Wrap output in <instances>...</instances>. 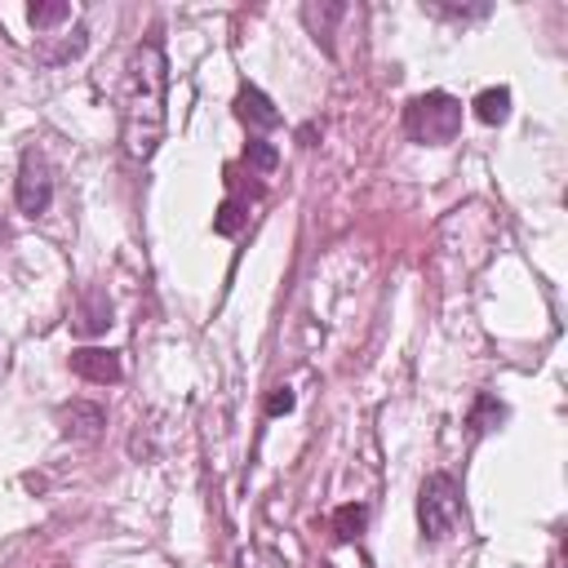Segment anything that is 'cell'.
<instances>
[{
  "label": "cell",
  "mask_w": 568,
  "mask_h": 568,
  "mask_svg": "<svg viewBox=\"0 0 568 568\" xmlns=\"http://www.w3.org/2000/svg\"><path fill=\"white\" fill-rule=\"evenodd\" d=\"M164 94H169L164 41L160 32H151L142 45H133L120 81V142L133 160H151L164 138Z\"/></svg>",
  "instance_id": "obj_1"
},
{
  "label": "cell",
  "mask_w": 568,
  "mask_h": 568,
  "mask_svg": "<svg viewBox=\"0 0 568 568\" xmlns=\"http://www.w3.org/2000/svg\"><path fill=\"white\" fill-rule=\"evenodd\" d=\"M405 133L418 147H449L462 133V103L453 94H444V89L418 94L405 107Z\"/></svg>",
  "instance_id": "obj_2"
},
{
  "label": "cell",
  "mask_w": 568,
  "mask_h": 568,
  "mask_svg": "<svg viewBox=\"0 0 568 568\" xmlns=\"http://www.w3.org/2000/svg\"><path fill=\"white\" fill-rule=\"evenodd\" d=\"M462 524V484L449 471H436L422 480L418 493V528L427 542H444Z\"/></svg>",
  "instance_id": "obj_3"
},
{
  "label": "cell",
  "mask_w": 568,
  "mask_h": 568,
  "mask_svg": "<svg viewBox=\"0 0 568 568\" xmlns=\"http://www.w3.org/2000/svg\"><path fill=\"white\" fill-rule=\"evenodd\" d=\"M14 201H19V214H28V218H41L54 205V169H50V160L41 151L23 156L19 182H14Z\"/></svg>",
  "instance_id": "obj_4"
},
{
  "label": "cell",
  "mask_w": 568,
  "mask_h": 568,
  "mask_svg": "<svg viewBox=\"0 0 568 568\" xmlns=\"http://www.w3.org/2000/svg\"><path fill=\"white\" fill-rule=\"evenodd\" d=\"M103 427H107V409L103 405H94V400H67V405H58V431L67 440L89 444V440L103 436Z\"/></svg>",
  "instance_id": "obj_5"
},
{
  "label": "cell",
  "mask_w": 568,
  "mask_h": 568,
  "mask_svg": "<svg viewBox=\"0 0 568 568\" xmlns=\"http://www.w3.org/2000/svg\"><path fill=\"white\" fill-rule=\"evenodd\" d=\"M67 364H72V373H76V377H85V383H98V387H116L120 377H125L120 355H116V351H107V346H76Z\"/></svg>",
  "instance_id": "obj_6"
},
{
  "label": "cell",
  "mask_w": 568,
  "mask_h": 568,
  "mask_svg": "<svg viewBox=\"0 0 568 568\" xmlns=\"http://www.w3.org/2000/svg\"><path fill=\"white\" fill-rule=\"evenodd\" d=\"M236 116L249 125V129H258V133H271V129H280V107L258 89V85H240V94H236Z\"/></svg>",
  "instance_id": "obj_7"
},
{
  "label": "cell",
  "mask_w": 568,
  "mask_h": 568,
  "mask_svg": "<svg viewBox=\"0 0 568 568\" xmlns=\"http://www.w3.org/2000/svg\"><path fill=\"white\" fill-rule=\"evenodd\" d=\"M89 50V28L76 23L72 36H36V63L41 67H63L72 58H81Z\"/></svg>",
  "instance_id": "obj_8"
},
{
  "label": "cell",
  "mask_w": 568,
  "mask_h": 568,
  "mask_svg": "<svg viewBox=\"0 0 568 568\" xmlns=\"http://www.w3.org/2000/svg\"><path fill=\"white\" fill-rule=\"evenodd\" d=\"M342 14H346L342 0H307V6H302V23H307V32L315 36V45L324 54H333V23Z\"/></svg>",
  "instance_id": "obj_9"
},
{
  "label": "cell",
  "mask_w": 568,
  "mask_h": 568,
  "mask_svg": "<svg viewBox=\"0 0 568 568\" xmlns=\"http://www.w3.org/2000/svg\"><path fill=\"white\" fill-rule=\"evenodd\" d=\"M111 329V298L103 289H85L81 311H76V333L81 337H98Z\"/></svg>",
  "instance_id": "obj_10"
},
{
  "label": "cell",
  "mask_w": 568,
  "mask_h": 568,
  "mask_svg": "<svg viewBox=\"0 0 568 568\" xmlns=\"http://www.w3.org/2000/svg\"><path fill=\"white\" fill-rule=\"evenodd\" d=\"M502 422H506V405H502L497 396L480 392L475 405H471V414H467V427H471L475 436H489V431H497Z\"/></svg>",
  "instance_id": "obj_11"
},
{
  "label": "cell",
  "mask_w": 568,
  "mask_h": 568,
  "mask_svg": "<svg viewBox=\"0 0 568 568\" xmlns=\"http://www.w3.org/2000/svg\"><path fill=\"white\" fill-rule=\"evenodd\" d=\"M471 107H475V120L480 125H506V116H511V89L506 85H493Z\"/></svg>",
  "instance_id": "obj_12"
},
{
  "label": "cell",
  "mask_w": 568,
  "mask_h": 568,
  "mask_svg": "<svg viewBox=\"0 0 568 568\" xmlns=\"http://www.w3.org/2000/svg\"><path fill=\"white\" fill-rule=\"evenodd\" d=\"M67 19H72V6H67V0H36V6H28V23L36 28V36L63 28Z\"/></svg>",
  "instance_id": "obj_13"
},
{
  "label": "cell",
  "mask_w": 568,
  "mask_h": 568,
  "mask_svg": "<svg viewBox=\"0 0 568 568\" xmlns=\"http://www.w3.org/2000/svg\"><path fill=\"white\" fill-rule=\"evenodd\" d=\"M364 528H368V506L364 502H346V506L333 511V537L337 542H355Z\"/></svg>",
  "instance_id": "obj_14"
},
{
  "label": "cell",
  "mask_w": 568,
  "mask_h": 568,
  "mask_svg": "<svg viewBox=\"0 0 568 568\" xmlns=\"http://www.w3.org/2000/svg\"><path fill=\"white\" fill-rule=\"evenodd\" d=\"M245 164H249L254 173H276V169H280V151H276V142H267V138H249V142H245Z\"/></svg>",
  "instance_id": "obj_15"
},
{
  "label": "cell",
  "mask_w": 568,
  "mask_h": 568,
  "mask_svg": "<svg viewBox=\"0 0 568 568\" xmlns=\"http://www.w3.org/2000/svg\"><path fill=\"white\" fill-rule=\"evenodd\" d=\"M245 223H249V205H245V201H236V196H232V201H223V210L214 214V232H218V236H240V227H245Z\"/></svg>",
  "instance_id": "obj_16"
},
{
  "label": "cell",
  "mask_w": 568,
  "mask_h": 568,
  "mask_svg": "<svg viewBox=\"0 0 568 568\" xmlns=\"http://www.w3.org/2000/svg\"><path fill=\"white\" fill-rule=\"evenodd\" d=\"M436 19H484L489 6H427Z\"/></svg>",
  "instance_id": "obj_17"
},
{
  "label": "cell",
  "mask_w": 568,
  "mask_h": 568,
  "mask_svg": "<svg viewBox=\"0 0 568 568\" xmlns=\"http://www.w3.org/2000/svg\"><path fill=\"white\" fill-rule=\"evenodd\" d=\"M285 414H293V392L289 387H276L267 396V418H285Z\"/></svg>",
  "instance_id": "obj_18"
},
{
  "label": "cell",
  "mask_w": 568,
  "mask_h": 568,
  "mask_svg": "<svg viewBox=\"0 0 568 568\" xmlns=\"http://www.w3.org/2000/svg\"><path fill=\"white\" fill-rule=\"evenodd\" d=\"M315 133H320L315 125H302V133H298V138H302V147H315Z\"/></svg>",
  "instance_id": "obj_19"
},
{
  "label": "cell",
  "mask_w": 568,
  "mask_h": 568,
  "mask_svg": "<svg viewBox=\"0 0 568 568\" xmlns=\"http://www.w3.org/2000/svg\"><path fill=\"white\" fill-rule=\"evenodd\" d=\"M6 240H10V223H6V218H0V245H6Z\"/></svg>",
  "instance_id": "obj_20"
},
{
  "label": "cell",
  "mask_w": 568,
  "mask_h": 568,
  "mask_svg": "<svg viewBox=\"0 0 568 568\" xmlns=\"http://www.w3.org/2000/svg\"><path fill=\"white\" fill-rule=\"evenodd\" d=\"M320 568H333V564H320Z\"/></svg>",
  "instance_id": "obj_21"
}]
</instances>
